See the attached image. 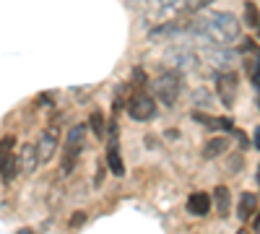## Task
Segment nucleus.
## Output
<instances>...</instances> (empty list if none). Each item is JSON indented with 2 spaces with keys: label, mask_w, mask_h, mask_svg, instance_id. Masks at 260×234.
I'll use <instances>...</instances> for the list:
<instances>
[{
  "label": "nucleus",
  "mask_w": 260,
  "mask_h": 234,
  "mask_svg": "<svg viewBox=\"0 0 260 234\" xmlns=\"http://www.w3.org/2000/svg\"><path fill=\"white\" fill-rule=\"evenodd\" d=\"M195 99H198V104H203V107H211V104H213V99H211V94H208L206 89L195 91Z\"/></svg>",
  "instance_id": "6ab92c4d"
},
{
  "label": "nucleus",
  "mask_w": 260,
  "mask_h": 234,
  "mask_svg": "<svg viewBox=\"0 0 260 234\" xmlns=\"http://www.w3.org/2000/svg\"><path fill=\"white\" fill-rule=\"evenodd\" d=\"M213 206V198H208V193H192L187 198V211L192 216H206Z\"/></svg>",
  "instance_id": "9b49d317"
},
{
  "label": "nucleus",
  "mask_w": 260,
  "mask_h": 234,
  "mask_svg": "<svg viewBox=\"0 0 260 234\" xmlns=\"http://www.w3.org/2000/svg\"><path fill=\"white\" fill-rule=\"evenodd\" d=\"M13 146H16V138L13 136H6L3 141H0V175L6 172L11 159H13Z\"/></svg>",
  "instance_id": "2eb2a0df"
},
{
  "label": "nucleus",
  "mask_w": 260,
  "mask_h": 234,
  "mask_svg": "<svg viewBox=\"0 0 260 234\" xmlns=\"http://www.w3.org/2000/svg\"><path fill=\"white\" fill-rule=\"evenodd\" d=\"M237 89H240V78L234 71H224L216 76V91H219V102L224 107H232L237 99Z\"/></svg>",
  "instance_id": "0eeeda50"
},
{
  "label": "nucleus",
  "mask_w": 260,
  "mask_h": 234,
  "mask_svg": "<svg viewBox=\"0 0 260 234\" xmlns=\"http://www.w3.org/2000/svg\"><path fill=\"white\" fill-rule=\"evenodd\" d=\"M127 115L133 117L136 122L151 120V117L156 115V102H154V96H148L146 91L133 94V96H130V102H127Z\"/></svg>",
  "instance_id": "20e7f679"
},
{
  "label": "nucleus",
  "mask_w": 260,
  "mask_h": 234,
  "mask_svg": "<svg viewBox=\"0 0 260 234\" xmlns=\"http://www.w3.org/2000/svg\"><path fill=\"white\" fill-rule=\"evenodd\" d=\"M164 60H167V65L175 73H185V71H195V68H198V57H195V52L187 50V47L169 50Z\"/></svg>",
  "instance_id": "6e6552de"
},
{
  "label": "nucleus",
  "mask_w": 260,
  "mask_h": 234,
  "mask_svg": "<svg viewBox=\"0 0 260 234\" xmlns=\"http://www.w3.org/2000/svg\"><path fill=\"white\" fill-rule=\"evenodd\" d=\"M18 234H31V231H18Z\"/></svg>",
  "instance_id": "b1692460"
},
{
  "label": "nucleus",
  "mask_w": 260,
  "mask_h": 234,
  "mask_svg": "<svg viewBox=\"0 0 260 234\" xmlns=\"http://www.w3.org/2000/svg\"><path fill=\"white\" fill-rule=\"evenodd\" d=\"M39 104H50V94H42L39 96Z\"/></svg>",
  "instance_id": "412c9836"
},
{
  "label": "nucleus",
  "mask_w": 260,
  "mask_h": 234,
  "mask_svg": "<svg viewBox=\"0 0 260 234\" xmlns=\"http://www.w3.org/2000/svg\"><path fill=\"white\" fill-rule=\"evenodd\" d=\"M237 57H240V55L232 52V50H226V47H219V50H211V52H208V62H211L213 68H219V73L232 71V65H234Z\"/></svg>",
  "instance_id": "1a4fd4ad"
},
{
  "label": "nucleus",
  "mask_w": 260,
  "mask_h": 234,
  "mask_svg": "<svg viewBox=\"0 0 260 234\" xmlns=\"http://www.w3.org/2000/svg\"><path fill=\"white\" fill-rule=\"evenodd\" d=\"M257 229H260V216H257Z\"/></svg>",
  "instance_id": "393cba45"
},
{
  "label": "nucleus",
  "mask_w": 260,
  "mask_h": 234,
  "mask_svg": "<svg viewBox=\"0 0 260 234\" xmlns=\"http://www.w3.org/2000/svg\"><path fill=\"white\" fill-rule=\"evenodd\" d=\"M190 34L208 42V45H213V47H229V45H234V42L240 39L242 26H240V21H237L234 13L213 11L208 16L192 18L190 21Z\"/></svg>",
  "instance_id": "f257e3e1"
},
{
  "label": "nucleus",
  "mask_w": 260,
  "mask_h": 234,
  "mask_svg": "<svg viewBox=\"0 0 260 234\" xmlns=\"http://www.w3.org/2000/svg\"><path fill=\"white\" fill-rule=\"evenodd\" d=\"M213 206H216V214L219 216H229V206H232V193L226 185H219L213 190Z\"/></svg>",
  "instance_id": "f8f14e48"
},
{
  "label": "nucleus",
  "mask_w": 260,
  "mask_h": 234,
  "mask_svg": "<svg viewBox=\"0 0 260 234\" xmlns=\"http://www.w3.org/2000/svg\"><path fill=\"white\" fill-rule=\"evenodd\" d=\"M245 18H247L250 26H260V16H257L255 3H245Z\"/></svg>",
  "instance_id": "f3484780"
},
{
  "label": "nucleus",
  "mask_w": 260,
  "mask_h": 234,
  "mask_svg": "<svg viewBox=\"0 0 260 234\" xmlns=\"http://www.w3.org/2000/svg\"><path fill=\"white\" fill-rule=\"evenodd\" d=\"M255 146L260 148V127H257V130H255Z\"/></svg>",
  "instance_id": "5701e85b"
},
{
  "label": "nucleus",
  "mask_w": 260,
  "mask_h": 234,
  "mask_svg": "<svg viewBox=\"0 0 260 234\" xmlns=\"http://www.w3.org/2000/svg\"><path fill=\"white\" fill-rule=\"evenodd\" d=\"M211 3V0H159V11L161 16H169L172 18H182L185 13H195Z\"/></svg>",
  "instance_id": "39448f33"
},
{
  "label": "nucleus",
  "mask_w": 260,
  "mask_h": 234,
  "mask_svg": "<svg viewBox=\"0 0 260 234\" xmlns=\"http://www.w3.org/2000/svg\"><path fill=\"white\" fill-rule=\"evenodd\" d=\"M89 122H91V127H94V136H96V138H104V122H102V115L94 112Z\"/></svg>",
  "instance_id": "a211bd4d"
},
{
  "label": "nucleus",
  "mask_w": 260,
  "mask_h": 234,
  "mask_svg": "<svg viewBox=\"0 0 260 234\" xmlns=\"http://www.w3.org/2000/svg\"><path fill=\"white\" fill-rule=\"evenodd\" d=\"M130 6H143V3H148V0H127Z\"/></svg>",
  "instance_id": "4be33fe9"
},
{
  "label": "nucleus",
  "mask_w": 260,
  "mask_h": 234,
  "mask_svg": "<svg viewBox=\"0 0 260 234\" xmlns=\"http://www.w3.org/2000/svg\"><path fill=\"white\" fill-rule=\"evenodd\" d=\"M86 221V214H83V211H76V214L71 216V221H68V226L71 229H78V224H83Z\"/></svg>",
  "instance_id": "aec40b11"
},
{
  "label": "nucleus",
  "mask_w": 260,
  "mask_h": 234,
  "mask_svg": "<svg viewBox=\"0 0 260 234\" xmlns=\"http://www.w3.org/2000/svg\"><path fill=\"white\" fill-rule=\"evenodd\" d=\"M18 166L24 175H31L34 169L39 166V151H37V143H26L24 148H21L18 154Z\"/></svg>",
  "instance_id": "9d476101"
},
{
  "label": "nucleus",
  "mask_w": 260,
  "mask_h": 234,
  "mask_svg": "<svg viewBox=\"0 0 260 234\" xmlns=\"http://www.w3.org/2000/svg\"><path fill=\"white\" fill-rule=\"evenodd\" d=\"M226 148H229V141L221 138V136H216V138H211V141L203 146V159H216V156H221Z\"/></svg>",
  "instance_id": "ddd939ff"
},
{
  "label": "nucleus",
  "mask_w": 260,
  "mask_h": 234,
  "mask_svg": "<svg viewBox=\"0 0 260 234\" xmlns=\"http://www.w3.org/2000/svg\"><path fill=\"white\" fill-rule=\"evenodd\" d=\"M245 68H247V73H250V81L260 89V52H257L255 47H252V55L245 60Z\"/></svg>",
  "instance_id": "dca6fc26"
},
{
  "label": "nucleus",
  "mask_w": 260,
  "mask_h": 234,
  "mask_svg": "<svg viewBox=\"0 0 260 234\" xmlns=\"http://www.w3.org/2000/svg\"><path fill=\"white\" fill-rule=\"evenodd\" d=\"M255 211H257V195H255V193H242V198H240V208H237L240 219L247 221V219L255 214Z\"/></svg>",
  "instance_id": "4468645a"
},
{
  "label": "nucleus",
  "mask_w": 260,
  "mask_h": 234,
  "mask_svg": "<svg viewBox=\"0 0 260 234\" xmlns=\"http://www.w3.org/2000/svg\"><path fill=\"white\" fill-rule=\"evenodd\" d=\"M57 146H60V127H57V125H50L47 130H42V136H39V141H37L39 164L52 161V156L57 154Z\"/></svg>",
  "instance_id": "423d86ee"
},
{
  "label": "nucleus",
  "mask_w": 260,
  "mask_h": 234,
  "mask_svg": "<svg viewBox=\"0 0 260 234\" xmlns=\"http://www.w3.org/2000/svg\"><path fill=\"white\" fill-rule=\"evenodd\" d=\"M86 122L83 125H73L68 136H65V143H62V166H60V172L62 175H71L73 169H76V161L83 151V143H86Z\"/></svg>",
  "instance_id": "f03ea898"
},
{
  "label": "nucleus",
  "mask_w": 260,
  "mask_h": 234,
  "mask_svg": "<svg viewBox=\"0 0 260 234\" xmlns=\"http://www.w3.org/2000/svg\"><path fill=\"white\" fill-rule=\"evenodd\" d=\"M180 89H182L180 73H175V71H167V73H161V76L154 81V94H156L159 102L167 104V107H175V104H177Z\"/></svg>",
  "instance_id": "7ed1b4c3"
}]
</instances>
